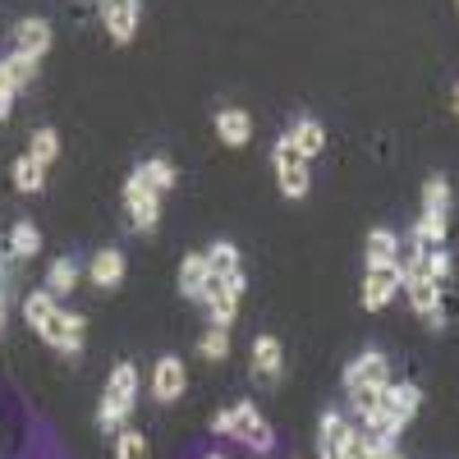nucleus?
Segmentation results:
<instances>
[{"instance_id":"f257e3e1","label":"nucleus","mask_w":459,"mask_h":459,"mask_svg":"<svg viewBox=\"0 0 459 459\" xmlns=\"http://www.w3.org/2000/svg\"><path fill=\"white\" fill-rule=\"evenodd\" d=\"M138 395H143V377H138V368L129 359H120V363L110 368L106 391L97 400V428L110 432V437L120 432V428H129V418L138 409Z\"/></svg>"},{"instance_id":"f03ea898","label":"nucleus","mask_w":459,"mask_h":459,"mask_svg":"<svg viewBox=\"0 0 459 459\" xmlns=\"http://www.w3.org/2000/svg\"><path fill=\"white\" fill-rule=\"evenodd\" d=\"M230 409H235V432H230V437H235L248 455H272L276 450V428L266 423V413L253 400H239Z\"/></svg>"},{"instance_id":"7ed1b4c3","label":"nucleus","mask_w":459,"mask_h":459,"mask_svg":"<svg viewBox=\"0 0 459 459\" xmlns=\"http://www.w3.org/2000/svg\"><path fill=\"white\" fill-rule=\"evenodd\" d=\"M51 350H60L65 359H79L83 354V340H88V317L83 313H74V308H56L51 322L37 331Z\"/></svg>"},{"instance_id":"20e7f679","label":"nucleus","mask_w":459,"mask_h":459,"mask_svg":"<svg viewBox=\"0 0 459 459\" xmlns=\"http://www.w3.org/2000/svg\"><path fill=\"white\" fill-rule=\"evenodd\" d=\"M381 386H391V359H386V350H363L350 368H344V395L381 391Z\"/></svg>"},{"instance_id":"39448f33","label":"nucleus","mask_w":459,"mask_h":459,"mask_svg":"<svg viewBox=\"0 0 459 459\" xmlns=\"http://www.w3.org/2000/svg\"><path fill=\"white\" fill-rule=\"evenodd\" d=\"M350 437H354V423L344 418V409L340 404H326L322 418H317V459H344Z\"/></svg>"},{"instance_id":"423d86ee","label":"nucleus","mask_w":459,"mask_h":459,"mask_svg":"<svg viewBox=\"0 0 459 459\" xmlns=\"http://www.w3.org/2000/svg\"><path fill=\"white\" fill-rule=\"evenodd\" d=\"M188 386V372H184V359L179 354H161L157 363H152V377H147V391L157 404H175Z\"/></svg>"},{"instance_id":"0eeeda50","label":"nucleus","mask_w":459,"mask_h":459,"mask_svg":"<svg viewBox=\"0 0 459 459\" xmlns=\"http://www.w3.org/2000/svg\"><path fill=\"white\" fill-rule=\"evenodd\" d=\"M248 372L253 381H262V386H276V381L285 377V350L276 335H253V350H248Z\"/></svg>"},{"instance_id":"6e6552de","label":"nucleus","mask_w":459,"mask_h":459,"mask_svg":"<svg viewBox=\"0 0 459 459\" xmlns=\"http://www.w3.org/2000/svg\"><path fill=\"white\" fill-rule=\"evenodd\" d=\"M97 14L110 32V42H134L138 37V19H143V0H97Z\"/></svg>"},{"instance_id":"1a4fd4ad","label":"nucleus","mask_w":459,"mask_h":459,"mask_svg":"<svg viewBox=\"0 0 459 459\" xmlns=\"http://www.w3.org/2000/svg\"><path fill=\"white\" fill-rule=\"evenodd\" d=\"M10 42H14V51H23V56H32V60H42V56L56 47V28H51V19H42V14H28V19L14 23Z\"/></svg>"},{"instance_id":"9d476101","label":"nucleus","mask_w":459,"mask_h":459,"mask_svg":"<svg viewBox=\"0 0 459 459\" xmlns=\"http://www.w3.org/2000/svg\"><path fill=\"white\" fill-rule=\"evenodd\" d=\"M125 212H129V225L134 230H157V221H161V194H152V188H143L134 175L125 179Z\"/></svg>"},{"instance_id":"9b49d317","label":"nucleus","mask_w":459,"mask_h":459,"mask_svg":"<svg viewBox=\"0 0 459 459\" xmlns=\"http://www.w3.org/2000/svg\"><path fill=\"white\" fill-rule=\"evenodd\" d=\"M125 272H129V262H125V253L115 248V244H106V248H97L88 262H83V276L97 285V290H120V281H125Z\"/></svg>"},{"instance_id":"f8f14e48","label":"nucleus","mask_w":459,"mask_h":459,"mask_svg":"<svg viewBox=\"0 0 459 459\" xmlns=\"http://www.w3.org/2000/svg\"><path fill=\"white\" fill-rule=\"evenodd\" d=\"M395 294H400V266H377V272L363 276V308L368 313H386Z\"/></svg>"},{"instance_id":"ddd939ff","label":"nucleus","mask_w":459,"mask_h":459,"mask_svg":"<svg viewBox=\"0 0 459 459\" xmlns=\"http://www.w3.org/2000/svg\"><path fill=\"white\" fill-rule=\"evenodd\" d=\"M285 138L299 147L303 161H317L322 147H326V129H322V120H313V115H294L290 129H285Z\"/></svg>"},{"instance_id":"4468645a","label":"nucleus","mask_w":459,"mask_h":459,"mask_svg":"<svg viewBox=\"0 0 459 459\" xmlns=\"http://www.w3.org/2000/svg\"><path fill=\"white\" fill-rule=\"evenodd\" d=\"M212 129H216V138H221L225 147H244V143L253 138V115L239 110V106H221V110L212 115Z\"/></svg>"},{"instance_id":"2eb2a0df","label":"nucleus","mask_w":459,"mask_h":459,"mask_svg":"<svg viewBox=\"0 0 459 459\" xmlns=\"http://www.w3.org/2000/svg\"><path fill=\"white\" fill-rule=\"evenodd\" d=\"M363 262H368V272H377V266H400V235L395 230L372 225L368 244H363Z\"/></svg>"},{"instance_id":"dca6fc26","label":"nucleus","mask_w":459,"mask_h":459,"mask_svg":"<svg viewBox=\"0 0 459 459\" xmlns=\"http://www.w3.org/2000/svg\"><path fill=\"white\" fill-rule=\"evenodd\" d=\"M418 409H423V386H413V381H391V391H386V413L395 418V423L409 428Z\"/></svg>"},{"instance_id":"f3484780","label":"nucleus","mask_w":459,"mask_h":459,"mask_svg":"<svg viewBox=\"0 0 459 459\" xmlns=\"http://www.w3.org/2000/svg\"><path fill=\"white\" fill-rule=\"evenodd\" d=\"M207 281H212V266H207V253H184V262H179V294L184 299H194V303H203V290H207Z\"/></svg>"},{"instance_id":"a211bd4d","label":"nucleus","mask_w":459,"mask_h":459,"mask_svg":"<svg viewBox=\"0 0 459 459\" xmlns=\"http://www.w3.org/2000/svg\"><path fill=\"white\" fill-rule=\"evenodd\" d=\"M134 179H138L143 188H152V194H161V198H166L179 175H175V166H170L166 157H147V161L134 166Z\"/></svg>"},{"instance_id":"6ab92c4d","label":"nucleus","mask_w":459,"mask_h":459,"mask_svg":"<svg viewBox=\"0 0 459 459\" xmlns=\"http://www.w3.org/2000/svg\"><path fill=\"white\" fill-rule=\"evenodd\" d=\"M79 281H83V262H79V257H56V262L47 266V290H51L56 299L74 294V290H79Z\"/></svg>"},{"instance_id":"aec40b11","label":"nucleus","mask_w":459,"mask_h":459,"mask_svg":"<svg viewBox=\"0 0 459 459\" xmlns=\"http://www.w3.org/2000/svg\"><path fill=\"white\" fill-rule=\"evenodd\" d=\"M56 308H60V299H56L47 285H42V290H28V294H23V303H19V313H23V322H28L32 331H42V326L51 322V313H56Z\"/></svg>"},{"instance_id":"412c9836","label":"nucleus","mask_w":459,"mask_h":459,"mask_svg":"<svg viewBox=\"0 0 459 459\" xmlns=\"http://www.w3.org/2000/svg\"><path fill=\"white\" fill-rule=\"evenodd\" d=\"M5 248H10V257H37L42 253V230H37L28 216H19L14 225H10V239H5Z\"/></svg>"},{"instance_id":"4be33fe9","label":"nucleus","mask_w":459,"mask_h":459,"mask_svg":"<svg viewBox=\"0 0 459 459\" xmlns=\"http://www.w3.org/2000/svg\"><path fill=\"white\" fill-rule=\"evenodd\" d=\"M203 253H207V266H212V276H221V281H235V276L244 272V262H239V248L230 244V239H216V244H207Z\"/></svg>"},{"instance_id":"5701e85b","label":"nucleus","mask_w":459,"mask_h":459,"mask_svg":"<svg viewBox=\"0 0 459 459\" xmlns=\"http://www.w3.org/2000/svg\"><path fill=\"white\" fill-rule=\"evenodd\" d=\"M10 179H14L19 194H42L47 188V166L23 152V157H14V166H10Z\"/></svg>"},{"instance_id":"b1692460","label":"nucleus","mask_w":459,"mask_h":459,"mask_svg":"<svg viewBox=\"0 0 459 459\" xmlns=\"http://www.w3.org/2000/svg\"><path fill=\"white\" fill-rule=\"evenodd\" d=\"M276 184L290 203H299L313 188V161H294V166H276Z\"/></svg>"},{"instance_id":"393cba45","label":"nucleus","mask_w":459,"mask_h":459,"mask_svg":"<svg viewBox=\"0 0 459 459\" xmlns=\"http://www.w3.org/2000/svg\"><path fill=\"white\" fill-rule=\"evenodd\" d=\"M413 230L423 235L428 248H446V235H450V212H423L413 221Z\"/></svg>"},{"instance_id":"a878e982","label":"nucleus","mask_w":459,"mask_h":459,"mask_svg":"<svg viewBox=\"0 0 459 459\" xmlns=\"http://www.w3.org/2000/svg\"><path fill=\"white\" fill-rule=\"evenodd\" d=\"M0 69H5L10 88H14V92H23V88L32 83V74H37V60H32V56H23V51H10V56H0Z\"/></svg>"},{"instance_id":"bb28decb","label":"nucleus","mask_w":459,"mask_h":459,"mask_svg":"<svg viewBox=\"0 0 459 459\" xmlns=\"http://www.w3.org/2000/svg\"><path fill=\"white\" fill-rule=\"evenodd\" d=\"M28 157H37L42 166H56V157H60V134H56L51 125L32 129V138H28Z\"/></svg>"},{"instance_id":"cd10ccee","label":"nucleus","mask_w":459,"mask_h":459,"mask_svg":"<svg viewBox=\"0 0 459 459\" xmlns=\"http://www.w3.org/2000/svg\"><path fill=\"white\" fill-rule=\"evenodd\" d=\"M198 354H203L207 363H225V359H230V331H225V326H203Z\"/></svg>"},{"instance_id":"c85d7f7f","label":"nucleus","mask_w":459,"mask_h":459,"mask_svg":"<svg viewBox=\"0 0 459 459\" xmlns=\"http://www.w3.org/2000/svg\"><path fill=\"white\" fill-rule=\"evenodd\" d=\"M423 212H450V179L446 175L423 179Z\"/></svg>"},{"instance_id":"c756f323","label":"nucleus","mask_w":459,"mask_h":459,"mask_svg":"<svg viewBox=\"0 0 459 459\" xmlns=\"http://www.w3.org/2000/svg\"><path fill=\"white\" fill-rule=\"evenodd\" d=\"M115 459H147V437L138 428H120L115 432Z\"/></svg>"},{"instance_id":"7c9ffc66","label":"nucleus","mask_w":459,"mask_h":459,"mask_svg":"<svg viewBox=\"0 0 459 459\" xmlns=\"http://www.w3.org/2000/svg\"><path fill=\"white\" fill-rule=\"evenodd\" d=\"M428 276H432L437 285H450V276H455V257H450V248H428Z\"/></svg>"},{"instance_id":"2f4dec72","label":"nucleus","mask_w":459,"mask_h":459,"mask_svg":"<svg viewBox=\"0 0 459 459\" xmlns=\"http://www.w3.org/2000/svg\"><path fill=\"white\" fill-rule=\"evenodd\" d=\"M207 432H212V437H230V432H235V409H230V404L216 409L212 423H207Z\"/></svg>"},{"instance_id":"473e14b6","label":"nucleus","mask_w":459,"mask_h":459,"mask_svg":"<svg viewBox=\"0 0 459 459\" xmlns=\"http://www.w3.org/2000/svg\"><path fill=\"white\" fill-rule=\"evenodd\" d=\"M5 317H10V294H5V285H0V331H5Z\"/></svg>"},{"instance_id":"72a5a7b5","label":"nucleus","mask_w":459,"mask_h":459,"mask_svg":"<svg viewBox=\"0 0 459 459\" xmlns=\"http://www.w3.org/2000/svg\"><path fill=\"white\" fill-rule=\"evenodd\" d=\"M10 110H14V97H0V120H5Z\"/></svg>"},{"instance_id":"f704fd0d","label":"nucleus","mask_w":459,"mask_h":459,"mask_svg":"<svg viewBox=\"0 0 459 459\" xmlns=\"http://www.w3.org/2000/svg\"><path fill=\"white\" fill-rule=\"evenodd\" d=\"M203 459H230V455H225V450H207Z\"/></svg>"},{"instance_id":"c9c22d12","label":"nucleus","mask_w":459,"mask_h":459,"mask_svg":"<svg viewBox=\"0 0 459 459\" xmlns=\"http://www.w3.org/2000/svg\"><path fill=\"white\" fill-rule=\"evenodd\" d=\"M455 115H459V83H455Z\"/></svg>"},{"instance_id":"e433bc0d","label":"nucleus","mask_w":459,"mask_h":459,"mask_svg":"<svg viewBox=\"0 0 459 459\" xmlns=\"http://www.w3.org/2000/svg\"><path fill=\"white\" fill-rule=\"evenodd\" d=\"M455 5H459V0H455Z\"/></svg>"}]
</instances>
